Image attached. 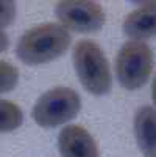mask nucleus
I'll use <instances>...</instances> for the list:
<instances>
[{"label":"nucleus","instance_id":"nucleus-7","mask_svg":"<svg viewBox=\"0 0 156 157\" xmlns=\"http://www.w3.org/2000/svg\"><path fill=\"white\" fill-rule=\"evenodd\" d=\"M123 33L138 42L156 37V2H145L123 19Z\"/></svg>","mask_w":156,"mask_h":157},{"label":"nucleus","instance_id":"nucleus-2","mask_svg":"<svg viewBox=\"0 0 156 157\" xmlns=\"http://www.w3.org/2000/svg\"><path fill=\"white\" fill-rule=\"evenodd\" d=\"M74 67L81 86L89 94L102 97L113 87L109 62L97 42L83 39L74 47Z\"/></svg>","mask_w":156,"mask_h":157},{"label":"nucleus","instance_id":"nucleus-13","mask_svg":"<svg viewBox=\"0 0 156 157\" xmlns=\"http://www.w3.org/2000/svg\"><path fill=\"white\" fill-rule=\"evenodd\" d=\"M151 100H153V103H154V106H156V75H154L153 84H151Z\"/></svg>","mask_w":156,"mask_h":157},{"label":"nucleus","instance_id":"nucleus-3","mask_svg":"<svg viewBox=\"0 0 156 157\" xmlns=\"http://www.w3.org/2000/svg\"><path fill=\"white\" fill-rule=\"evenodd\" d=\"M81 109V98L70 87H53L33 106L31 117L41 128H56L74 120Z\"/></svg>","mask_w":156,"mask_h":157},{"label":"nucleus","instance_id":"nucleus-12","mask_svg":"<svg viewBox=\"0 0 156 157\" xmlns=\"http://www.w3.org/2000/svg\"><path fill=\"white\" fill-rule=\"evenodd\" d=\"M8 45H10V39H8V34L0 28V53L2 52H5L6 48H8Z\"/></svg>","mask_w":156,"mask_h":157},{"label":"nucleus","instance_id":"nucleus-8","mask_svg":"<svg viewBox=\"0 0 156 157\" xmlns=\"http://www.w3.org/2000/svg\"><path fill=\"white\" fill-rule=\"evenodd\" d=\"M134 136L145 157H156V109L142 106L134 114Z\"/></svg>","mask_w":156,"mask_h":157},{"label":"nucleus","instance_id":"nucleus-9","mask_svg":"<svg viewBox=\"0 0 156 157\" xmlns=\"http://www.w3.org/2000/svg\"><path fill=\"white\" fill-rule=\"evenodd\" d=\"M24 123V112L13 101L0 100V134L16 131Z\"/></svg>","mask_w":156,"mask_h":157},{"label":"nucleus","instance_id":"nucleus-10","mask_svg":"<svg viewBox=\"0 0 156 157\" xmlns=\"http://www.w3.org/2000/svg\"><path fill=\"white\" fill-rule=\"evenodd\" d=\"M19 82V70L6 61H0V94L10 92Z\"/></svg>","mask_w":156,"mask_h":157},{"label":"nucleus","instance_id":"nucleus-1","mask_svg":"<svg viewBox=\"0 0 156 157\" xmlns=\"http://www.w3.org/2000/svg\"><path fill=\"white\" fill-rule=\"evenodd\" d=\"M72 36L59 24L47 22L27 30L17 42L16 55L27 65H41L62 56L70 47Z\"/></svg>","mask_w":156,"mask_h":157},{"label":"nucleus","instance_id":"nucleus-5","mask_svg":"<svg viewBox=\"0 0 156 157\" xmlns=\"http://www.w3.org/2000/svg\"><path fill=\"white\" fill-rule=\"evenodd\" d=\"M55 14L66 30L77 33H95L105 24V11L97 2L62 0L55 6Z\"/></svg>","mask_w":156,"mask_h":157},{"label":"nucleus","instance_id":"nucleus-11","mask_svg":"<svg viewBox=\"0 0 156 157\" xmlns=\"http://www.w3.org/2000/svg\"><path fill=\"white\" fill-rule=\"evenodd\" d=\"M16 3L11 2V0H3L0 2V28L10 27L14 19H16Z\"/></svg>","mask_w":156,"mask_h":157},{"label":"nucleus","instance_id":"nucleus-4","mask_svg":"<svg viewBox=\"0 0 156 157\" xmlns=\"http://www.w3.org/2000/svg\"><path fill=\"white\" fill-rule=\"evenodd\" d=\"M153 69V52L148 44L128 40L116 58V76L126 90H138L148 81Z\"/></svg>","mask_w":156,"mask_h":157},{"label":"nucleus","instance_id":"nucleus-6","mask_svg":"<svg viewBox=\"0 0 156 157\" xmlns=\"http://www.w3.org/2000/svg\"><path fill=\"white\" fill-rule=\"evenodd\" d=\"M58 149L61 157H100L94 137L80 124H69L61 129Z\"/></svg>","mask_w":156,"mask_h":157}]
</instances>
